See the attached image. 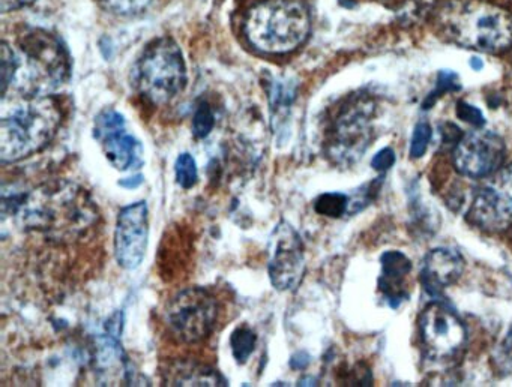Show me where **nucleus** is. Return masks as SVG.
Returning <instances> with one entry per match:
<instances>
[{
  "mask_svg": "<svg viewBox=\"0 0 512 387\" xmlns=\"http://www.w3.org/2000/svg\"><path fill=\"white\" fill-rule=\"evenodd\" d=\"M467 221L488 233L512 227V164L479 186L467 210Z\"/></svg>",
  "mask_w": 512,
  "mask_h": 387,
  "instance_id": "obj_9",
  "label": "nucleus"
},
{
  "mask_svg": "<svg viewBox=\"0 0 512 387\" xmlns=\"http://www.w3.org/2000/svg\"><path fill=\"white\" fill-rule=\"evenodd\" d=\"M431 140V126L425 120H419L413 129L412 141H410V158L418 159L427 152L428 143Z\"/></svg>",
  "mask_w": 512,
  "mask_h": 387,
  "instance_id": "obj_26",
  "label": "nucleus"
},
{
  "mask_svg": "<svg viewBox=\"0 0 512 387\" xmlns=\"http://www.w3.org/2000/svg\"><path fill=\"white\" fill-rule=\"evenodd\" d=\"M149 212L146 201L121 209L116 221L115 255L119 266L134 270L142 264L148 249Z\"/></svg>",
  "mask_w": 512,
  "mask_h": 387,
  "instance_id": "obj_14",
  "label": "nucleus"
},
{
  "mask_svg": "<svg viewBox=\"0 0 512 387\" xmlns=\"http://www.w3.org/2000/svg\"><path fill=\"white\" fill-rule=\"evenodd\" d=\"M310 360V356L305 351H298L290 359V366H292V369H296V371H304L310 365Z\"/></svg>",
  "mask_w": 512,
  "mask_h": 387,
  "instance_id": "obj_30",
  "label": "nucleus"
},
{
  "mask_svg": "<svg viewBox=\"0 0 512 387\" xmlns=\"http://www.w3.org/2000/svg\"><path fill=\"white\" fill-rule=\"evenodd\" d=\"M382 273H380L379 290L385 294L388 305L398 308L407 299L406 290L403 288V279L412 270V261L400 251H386L380 257Z\"/></svg>",
  "mask_w": 512,
  "mask_h": 387,
  "instance_id": "obj_17",
  "label": "nucleus"
},
{
  "mask_svg": "<svg viewBox=\"0 0 512 387\" xmlns=\"http://www.w3.org/2000/svg\"><path fill=\"white\" fill-rule=\"evenodd\" d=\"M94 137L116 170H140L145 164L142 141L128 134L125 117L113 108H107L95 117Z\"/></svg>",
  "mask_w": 512,
  "mask_h": 387,
  "instance_id": "obj_12",
  "label": "nucleus"
},
{
  "mask_svg": "<svg viewBox=\"0 0 512 387\" xmlns=\"http://www.w3.org/2000/svg\"><path fill=\"white\" fill-rule=\"evenodd\" d=\"M311 30L310 12L299 0H265L245 17L244 33L260 53H292L307 41Z\"/></svg>",
  "mask_w": 512,
  "mask_h": 387,
  "instance_id": "obj_5",
  "label": "nucleus"
},
{
  "mask_svg": "<svg viewBox=\"0 0 512 387\" xmlns=\"http://www.w3.org/2000/svg\"><path fill=\"white\" fill-rule=\"evenodd\" d=\"M176 182L181 188L191 189L199 180L196 159L191 153H181L175 164Z\"/></svg>",
  "mask_w": 512,
  "mask_h": 387,
  "instance_id": "obj_22",
  "label": "nucleus"
},
{
  "mask_svg": "<svg viewBox=\"0 0 512 387\" xmlns=\"http://www.w3.org/2000/svg\"><path fill=\"white\" fill-rule=\"evenodd\" d=\"M14 218L25 230L40 231L52 239L82 234L97 219L91 197L74 183L59 182L34 191L2 188V219Z\"/></svg>",
  "mask_w": 512,
  "mask_h": 387,
  "instance_id": "obj_1",
  "label": "nucleus"
},
{
  "mask_svg": "<svg viewBox=\"0 0 512 387\" xmlns=\"http://www.w3.org/2000/svg\"><path fill=\"white\" fill-rule=\"evenodd\" d=\"M268 270L269 279L278 291L296 290L304 278V243L289 222H278L269 237Z\"/></svg>",
  "mask_w": 512,
  "mask_h": 387,
  "instance_id": "obj_11",
  "label": "nucleus"
},
{
  "mask_svg": "<svg viewBox=\"0 0 512 387\" xmlns=\"http://www.w3.org/2000/svg\"><path fill=\"white\" fill-rule=\"evenodd\" d=\"M218 314L220 308L214 294L205 288H185L167 305V329L181 344H197L214 332Z\"/></svg>",
  "mask_w": 512,
  "mask_h": 387,
  "instance_id": "obj_8",
  "label": "nucleus"
},
{
  "mask_svg": "<svg viewBox=\"0 0 512 387\" xmlns=\"http://www.w3.org/2000/svg\"><path fill=\"white\" fill-rule=\"evenodd\" d=\"M440 33L470 50L502 53L512 47V12L482 0H449L436 14Z\"/></svg>",
  "mask_w": 512,
  "mask_h": 387,
  "instance_id": "obj_2",
  "label": "nucleus"
},
{
  "mask_svg": "<svg viewBox=\"0 0 512 387\" xmlns=\"http://www.w3.org/2000/svg\"><path fill=\"white\" fill-rule=\"evenodd\" d=\"M71 74L70 56L62 42L43 29L31 30L11 51L8 90L25 96L49 95Z\"/></svg>",
  "mask_w": 512,
  "mask_h": 387,
  "instance_id": "obj_3",
  "label": "nucleus"
},
{
  "mask_svg": "<svg viewBox=\"0 0 512 387\" xmlns=\"http://www.w3.org/2000/svg\"><path fill=\"white\" fill-rule=\"evenodd\" d=\"M452 90H460L457 74L451 71L440 72L439 77H437L436 90L431 92L430 96H427L422 108H424V110H428V108L433 107V105L436 104L437 99H439L443 93L452 92Z\"/></svg>",
  "mask_w": 512,
  "mask_h": 387,
  "instance_id": "obj_25",
  "label": "nucleus"
},
{
  "mask_svg": "<svg viewBox=\"0 0 512 387\" xmlns=\"http://www.w3.org/2000/svg\"><path fill=\"white\" fill-rule=\"evenodd\" d=\"M395 164V152L391 149V147H385V149L380 150L376 156H374L373 161H371V167L374 170L380 171H388L392 165Z\"/></svg>",
  "mask_w": 512,
  "mask_h": 387,
  "instance_id": "obj_28",
  "label": "nucleus"
},
{
  "mask_svg": "<svg viewBox=\"0 0 512 387\" xmlns=\"http://www.w3.org/2000/svg\"><path fill=\"white\" fill-rule=\"evenodd\" d=\"M257 344V335L250 326L242 324L236 327L230 335V348H232L233 357L239 365H244L248 362L254 348Z\"/></svg>",
  "mask_w": 512,
  "mask_h": 387,
  "instance_id": "obj_20",
  "label": "nucleus"
},
{
  "mask_svg": "<svg viewBox=\"0 0 512 387\" xmlns=\"http://www.w3.org/2000/svg\"><path fill=\"white\" fill-rule=\"evenodd\" d=\"M100 2L113 14L131 17V15H139L146 11L152 0H100Z\"/></svg>",
  "mask_w": 512,
  "mask_h": 387,
  "instance_id": "obj_24",
  "label": "nucleus"
},
{
  "mask_svg": "<svg viewBox=\"0 0 512 387\" xmlns=\"http://www.w3.org/2000/svg\"><path fill=\"white\" fill-rule=\"evenodd\" d=\"M35 0H0L2 11H17V9L25 8V6L32 5Z\"/></svg>",
  "mask_w": 512,
  "mask_h": 387,
  "instance_id": "obj_31",
  "label": "nucleus"
},
{
  "mask_svg": "<svg viewBox=\"0 0 512 387\" xmlns=\"http://www.w3.org/2000/svg\"><path fill=\"white\" fill-rule=\"evenodd\" d=\"M502 351L506 359L512 360V326L509 327L508 333H506L505 339H503Z\"/></svg>",
  "mask_w": 512,
  "mask_h": 387,
  "instance_id": "obj_33",
  "label": "nucleus"
},
{
  "mask_svg": "<svg viewBox=\"0 0 512 387\" xmlns=\"http://www.w3.org/2000/svg\"><path fill=\"white\" fill-rule=\"evenodd\" d=\"M163 378L167 386H229V381L217 369L193 360L170 363L164 369Z\"/></svg>",
  "mask_w": 512,
  "mask_h": 387,
  "instance_id": "obj_18",
  "label": "nucleus"
},
{
  "mask_svg": "<svg viewBox=\"0 0 512 387\" xmlns=\"http://www.w3.org/2000/svg\"><path fill=\"white\" fill-rule=\"evenodd\" d=\"M349 195L343 192H325L314 201V210L326 218H341L349 212Z\"/></svg>",
  "mask_w": 512,
  "mask_h": 387,
  "instance_id": "obj_21",
  "label": "nucleus"
},
{
  "mask_svg": "<svg viewBox=\"0 0 512 387\" xmlns=\"http://www.w3.org/2000/svg\"><path fill=\"white\" fill-rule=\"evenodd\" d=\"M143 180H145V177H143L142 174H137V176L122 179L121 182H119V186L127 189L139 188V186L142 185Z\"/></svg>",
  "mask_w": 512,
  "mask_h": 387,
  "instance_id": "obj_32",
  "label": "nucleus"
},
{
  "mask_svg": "<svg viewBox=\"0 0 512 387\" xmlns=\"http://www.w3.org/2000/svg\"><path fill=\"white\" fill-rule=\"evenodd\" d=\"M457 116L458 119L464 120V122L475 126V128H482L485 125V117L482 111L479 108L473 107V105L467 104L466 101L458 102Z\"/></svg>",
  "mask_w": 512,
  "mask_h": 387,
  "instance_id": "obj_27",
  "label": "nucleus"
},
{
  "mask_svg": "<svg viewBox=\"0 0 512 387\" xmlns=\"http://www.w3.org/2000/svg\"><path fill=\"white\" fill-rule=\"evenodd\" d=\"M374 111V102L365 96L349 99L338 108L323 140L332 164L350 167L364 156L374 138Z\"/></svg>",
  "mask_w": 512,
  "mask_h": 387,
  "instance_id": "obj_7",
  "label": "nucleus"
},
{
  "mask_svg": "<svg viewBox=\"0 0 512 387\" xmlns=\"http://www.w3.org/2000/svg\"><path fill=\"white\" fill-rule=\"evenodd\" d=\"M464 260L458 252L448 248L433 249L422 264L421 281L431 296H439L446 287L463 275Z\"/></svg>",
  "mask_w": 512,
  "mask_h": 387,
  "instance_id": "obj_16",
  "label": "nucleus"
},
{
  "mask_svg": "<svg viewBox=\"0 0 512 387\" xmlns=\"http://www.w3.org/2000/svg\"><path fill=\"white\" fill-rule=\"evenodd\" d=\"M215 128V114L208 102H200L194 111L193 134L196 138H206Z\"/></svg>",
  "mask_w": 512,
  "mask_h": 387,
  "instance_id": "obj_23",
  "label": "nucleus"
},
{
  "mask_svg": "<svg viewBox=\"0 0 512 387\" xmlns=\"http://www.w3.org/2000/svg\"><path fill=\"white\" fill-rule=\"evenodd\" d=\"M95 366V374L101 386H133V365L128 360L127 354L122 350L119 336L104 333L95 339V353L92 359Z\"/></svg>",
  "mask_w": 512,
  "mask_h": 387,
  "instance_id": "obj_15",
  "label": "nucleus"
},
{
  "mask_svg": "<svg viewBox=\"0 0 512 387\" xmlns=\"http://www.w3.org/2000/svg\"><path fill=\"white\" fill-rule=\"evenodd\" d=\"M505 159V143L493 131L469 132L463 135L452 150L455 170L472 179L490 177Z\"/></svg>",
  "mask_w": 512,
  "mask_h": 387,
  "instance_id": "obj_13",
  "label": "nucleus"
},
{
  "mask_svg": "<svg viewBox=\"0 0 512 387\" xmlns=\"http://www.w3.org/2000/svg\"><path fill=\"white\" fill-rule=\"evenodd\" d=\"M131 84L152 105L169 104L187 86V65L181 47L172 38L152 41L134 63Z\"/></svg>",
  "mask_w": 512,
  "mask_h": 387,
  "instance_id": "obj_6",
  "label": "nucleus"
},
{
  "mask_svg": "<svg viewBox=\"0 0 512 387\" xmlns=\"http://www.w3.org/2000/svg\"><path fill=\"white\" fill-rule=\"evenodd\" d=\"M419 333L427 356L434 362H449L466 347L463 321L443 302H431L419 317Z\"/></svg>",
  "mask_w": 512,
  "mask_h": 387,
  "instance_id": "obj_10",
  "label": "nucleus"
},
{
  "mask_svg": "<svg viewBox=\"0 0 512 387\" xmlns=\"http://www.w3.org/2000/svg\"><path fill=\"white\" fill-rule=\"evenodd\" d=\"M472 68L473 69H481L482 68L481 60H479V59H472Z\"/></svg>",
  "mask_w": 512,
  "mask_h": 387,
  "instance_id": "obj_35",
  "label": "nucleus"
},
{
  "mask_svg": "<svg viewBox=\"0 0 512 387\" xmlns=\"http://www.w3.org/2000/svg\"><path fill=\"white\" fill-rule=\"evenodd\" d=\"M440 131H442L443 144H446V146H452V149H454L455 144H457L458 141L461 140V137H463L461 129L458 128L457 125H454V123H442Z\"/></svg>",
  "mask_w": 512,
  "mask_h": 387,
  "instance_id": "obj_29",
  "label": "nucleus"
},
{
  "mask_svg": "<svg viewBox=\"0 0 512 387\" xmlns=\"http://www.w3.org/2000/svg\"><path fill=\"white\" fill-rule=\"evenodd\" d=\"M299 386H317V380L314 377L301 378Z\"/></svg>",
  "mask_w": 512,
  "mask_h": 387,
  "instance_id": "obj_34",
  "label": "nucleus"
},
{
  "mask_svg": "<svg viewBox=\"0 0 512 387\" xmlns=\"http://www.w3.org/2000/svg\"><path fill=\"white\" fill-rule=\"evenodd\" d=\"M62 110L49 95L25 96L0 120V161L13 164L41 152L61 128Z\"/></svg>",
  "mask_w": 512,
  "mask_h": 387,
  "instance_id": "obj_4",
  "label": "nucleus"
},
{
  "mask_svg": "<svg viewBox=\"0 0 512 387\" xmlns=\"http://www.w3.org/2000/svg\"><path fill=\"white\" fill-rule=\"evenodd\" d=\"M295 99V87L287 81H274L269 90V102H271L272 123L280 122L290 105Z\"/></svg>",
  "mask_w": 512,
  "mask_h": 387,
  "instance_id": "obj_19",
  "label": "nucleus"
}]
</instances>
